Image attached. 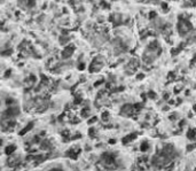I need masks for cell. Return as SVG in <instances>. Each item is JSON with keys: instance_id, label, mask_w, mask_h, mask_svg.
<instances>
[{"instance_id": "obj_8", "label": "cell", "mask_w": 196, "mask_h": 171, "mask_svg": "<svg viewBox=\"0 0 196 171\" xmlns=\"http://www.w3.org/2000/svg\"><path fill=\"white\" fill-rule=\"evenodd\" d=\"M148 98L149 99H153V100H155L157 98V94L155 93V92H153V91H150V92H148Z\"/></svg>"}, {"instance_id": "obj_12", "label": "cell", "mask_w": 196, "mask_h": 171, "mask_svg": "<svg viewBox=\"0 0 196 171\" xmlns=\"http://www.w3.org/2000/svg\"><path fill=\"white\" fill-rule=\"evenodd\" d=\"M190 3L193 4V5H196V0H190Z\"/></svg>"}, {"instance_id": "obj_5", "label": "cell", "mask_w": 196, "mask_h": 171, "mask_svg": "<svg viewBox=\"0 0 196 171\" xmlns=\"http://www.w3.org/2000/svg\"><path fill=\"white\" fill-rule=\"evenodd\" d=\"M74 51H75V47L72 46V45H70L69 47H67L65 50H63V52H62V57H64V59H67V57H69L70 55L74 53Z\"/></svg>"}, {"instance_id": "obj_10", "label": "cell", "mask_w": 196, "mask_h": 171, "mask_svg": "<svg viewBox=\"0 0 196 171\" xmlns=\"http://www.w3.org/2000/svg\"><path fill=\"white\" fill-rule=\"evenodd\" d=\"M14 149H15V147H9V148H7V149H6V153H8V154H9V153H12V152L14 151Z\"/></svg>"}, {"instance_id": "obj_1", "label": "cell", "mask_w": 196, "mask_h": 171, "mask_svg": "<svg viewBox=\"0 0 196 171\" xmlns=\"http://www.w3.org/2000/svg\"><path fill=\"white\" fill-rule=\"evenodd\" d=\"M191 24L186 18H180L178 22V32L180 36H186L191 30Z\"/></svg>"}, {"instance_id": "obj_7", "label": "cell", "mask_w": 196, "mask_h": 171, "mask_svg": "<svg viewBox=\"0 0 196 171\" xmlns=\"http://www.w3.org/2000/svg\"><path fill=\"white\" fill-rule=\"evenodd\" d=\"M101 118H102V121L108 122V121H109V113H108V112H103V113H102V115H101Z\"/></svg>"}, {"instance_id": "obj_14", "label": "cell", "mask_w": 196, "mask_h": 171, "mask_svg": "<svg viewBox=\"0 0 196 171\" xmlns=\"http://www.w3.org/2000/svg\"><path fill=\"white\" fill-rule=\"evenodd\" d=\"M195 171H196V169H195Z\"/></svg>"}, {"instance_id": "obj_4", "label": "cell", "mask_w": 196, "mask_h": 171, "mask_svg": "<svg viewBox=\"0 0 196 171\" xmlns=\"http://www.w3.org/2000/svg\"><path fill=\"white\" fill-rule=\"evenodd\" d=\"M186 137L189 141H195L196 140V129H193V127L188 129L186 132Z\"/></svg>"}, {"instance_id": "obj_6", "label": "cell", "mask_w": 196, "mask_h": 171, "mask_svg": "<svg viewBox=\"0 0 196 171\" xmlns=\"http://www.w3.org/2000/svg\"><path fill=\"white\" fill-rule=\"evenodd\" d=\"M195 148H196V144L193 141L191 144H188L186 146V152H187V153H190V152H193Z\"/></svg>"}, {"instance_id": "obj_9", "label": "cell", "mask_w": 196, "mask_h": 171, "mask_svg": "<svg viewBox=\"0 0 196 171\" xmlns=\"http://www.w3.org/2000/svg\"><path fill=\"white\" fill-rule=\"evenodd\" d=\"M137 78H138V79H143V78H144V74H142V72H141V74H138Z\"/></svg>"}, {"instance_id": "obj_13", "label": "cell", "mask_w": 196, "mask_h": 171, "mask_svg": "<svg viewBox=\"0 0 196 171\" xmlns=\"http://www.w3.org/2000/svg\"><path fill=\"white\" fill-rule=\"evenodd\" d=\"M193 110H194V112L196 113V103H195V104H194V106H193Z\"/></svg>"}, {"instance_id": "obj_11", "label": "cell", "mask_w": 196, "mask_h": 171, "mask_svg": "<svg viewBox=\"0 0 196 171\" xmlns=\"http://www.w3.org/2000/svg\"><path fill=\"white\" fill-rule=\"evenodd\" d=\"M96 121H97V118H96V117H93L92 119H89L88 124H93V123H94V122H96Z\"/></svg>"}, {"instance_id": "obj_2", "label": "cell", "mask_w": 196, "mask_h": 171, "mask_svg": "<svg viewBox=\"0 0 196 171\" xmlns=\"http://www.w3.org/2000/svg\"><path fill=\"white\" fill-rule=\"evenodd\" d=\"M139 151L141 152L142 154L148 153V152L150 151V144H149L147 140H143V141H141V142H140V145H139Z\"/></svg>"}, {"instance_id": "obj_3", "label": "cell", "mask_w": 196, "mask_h": 171, "mask_svg": "<svg viewBox=\"0 0 196 171\" xmlns=\"http://www.w3.org/2000/svg\"><path fill=\"white\" fill-rule=\"evenodd\" d=\"M138 137V134L137 133H130V134H127V136H125L124 138L122 139V144H124V145H127V144H130V142H132L134 140V139Z\"/></svg>"}]
</instances>
